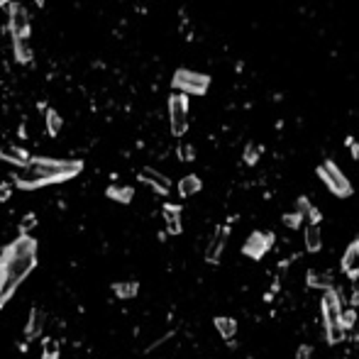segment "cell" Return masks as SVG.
I'll return each instance as SVG.
<instances>
[{
    "instance_id": "obj_25",
    "label": "cell",
    "mask_w": 359,
    "mask_h": 359,
    "mask_svg": "<svg viewBox=\"0 0 359 359\" xmlns=\"http://www.w3.org/2000/svg\"><path fill=\"white\" fill-rule=\"evenodd\" d=\"M34 225H37V215H34V213H28V215L20 220V235H28Z\"/></svg>"
},
{
    "instance_id": "obj_27",
    "label": "cell",
    "mask_w": 359,
    "mask_h": 359,
    "mask_svg": "<svg viewBox=\"0 0 359 359\" xmlns=\"http://www.w3.org/2000/svg\"><path fill=\"white\" fill-rule=\"evenodd\" d=\"M354 323H357V313H354V310H342V316H340V325L347 330V327H352Z\"/></svg>"
},
{
    "instance_id": "obj_21",
    "label": "cell",
    "mask_w": 359,
    "mask_h": 359,
    "mask_svg": "<svg viewBox=\"0 0 359 359\" xmlns=\"http://www.w3.org/2000/svg\"><path fill=\"white\" fill-rule=\"evenodd\" d=\"M308 286H313V289H332V274L330 272H308Z\"/></svg>"
},
{
    "instance_id": "obj_3",
    "label": "cell",
    "mask_w": 359,
    "mask_h": 359,
    "mask_svg": "<svg viewBox=\"0 0 359 359\" xmlns=\"http://www.w3.org/2000/svg\"><path fill=\"white\" fill-rule=\"evenodd\" d=\"M171 88L176 93H184L186 98L188 96H206L208 88H210V76L201 74V71L176 69L174 76H171Z\"/></svg>"
},
{
    "instance_id": "obj_10",
    "label": "cell",
    "mask_w": 359,
    "mask_h": 359,
    "mask_svg": "<svg viewBox=\"0 0 359 359\" xmlns=\"http://www.w3.org/2000/svg\"><path fill=\"white\" fill-rule=\"evenodd\" d=\"M228 235H230V228H225V225L215 230V235H213V239H210V245H208V250H206L208 264H218L220 261V254H223V250H225V242H228Z\"/></svg>"
},
{
    "instance_id": "obj_28",
    "label": "cell",
    "mask_w": 359,
    "mask_h": 359,
    "mask_svg": "<svg viewBox=\"0 0 359 359\" xmlns=\"http://www.w3.org/2000/svg\"><path fill=\"white\" fill-rule=\"evenodd\" d=\"M179 159H181V162H193V159H196L193 147H191V144H181V147H179Z\"/></svg>"
},
{
    "instance_id": "obj_16",
    "label": "cell",
    "mask_w": 359,
    "mask_h": 359,
    "mask_svg": "<svg viewBox=\"0 0 359 359\" xmlns=\"http://www.w3.org/2000/svg\"><path fill=\"white\" fill-rule=\"evenodd\" d=\"M213 323H215V330L220 332V338H225V340H232L235 338V332H237V320H235V318L218 316Z\"/></svg>"
},
{
    "instance_id": "obj_32",
    "label": "cell",
    "mask_w": 359,
    "mask_h": 359,
    "mask_svg": "<svg viewBox=\"0 0 359 359\" xmlns=\"http://www.w3.org/2000/svg\"><path fill=\"white\" fill-rule=\"evenodd\" d=\"M10 196H12L10 184H0V201H8Z\"/></svg>"
},
{
    "instance_id": "obj_20",
    "label": "cell",
    "mask_w": 359,
    "mask_h": 359,
    "mask_svg": "<svg viewBox=\"0 0 359 359\" xmlns=\"http://www.w3.org/2000/svg\"><path fill=\"white\" fill-rule=\"evenodd\" d=\"M12 52H15L17 64H30L32 61V50H30L28 39H12Z\"/></svg>"
},
{
    "instance_id": "obj_12",
    "label": "cell",
    "mask_w": 359,
    "mask_h": 359,
    "mask_svg": "<svg viewBox=\"0 0 359 359\" xmlns=\"http://www.w3.org/2000/svg\"><path fill=\"white\" fill-rule=\"evenodd\" d=\"M42 327H44V310L34 305V308L30 310V320H28V325H25V340H28V342H32V340H37L39 335H42Z\"/></svg>"
},
{
    "instance_id": "obj_18",
    "label": "cell",
    "mask_w": 359,
    "mask_h": 359,
    "mask_svg": "<svg viewBox=\"0 0 359 359\" xmlns=\"http://www.w3.org/2000/svg\"><path fill=\"white\" fill-rule=\"evenodd\" d=\"M357 264H359V239H352V245H349L342 254V269L349 274L357 269Z\"/></svg>"
},
{
    "instance_id": "obj_11",
    "label": "cell",
    "mask_w": 359,
    "mask_h": 359,
    "mask_svg": "<svg viewBox=\"0 0 359 359\" xmlns=\"http://www.w3.org/2000/svg\"><path fill=\"white\" fill-rule=\"evenodd\" d=\"M30 152L25 147H15V144H8V147L0 149V162H8L12 164V166H20V169H25L30 164Z\"/></svg>"
},
{
    "instance_id": "obj_29",
    "label": "cell",
    "mask_w": 359,
    "mask_h": 359,
    "mask_svg": "<svg viewBox=\"0 0 359 359\" xmlns=\"http://www.w3.org/2000/svg\"><path fill=\"white\" fill-rule=\"evenodd\" d=\"M310 208H313V206H310L308 198H298V201H296V213H298V215H301L303 220H305V215H308Z\"/></svg>"
},
{
    "instance_id": "obj_31",
    "label": "cell",
    "mask_w": 359,
    "mask_h": 359,
    "mask_svg": "<svg viewBox=\"0 0 359 359\" xmlns=\"http://www.w3.org/2000/svg\"><path fill=\"white\" fill-rule=\"evenodd\" d=\"M310 354H313V347L310 345H301L298 352H296V359H310Z\"/></svg>"
},
{
    "instance_id": "obj_30",
    "label": "cell",
    "mask_w": 359,
    "mask_h": 359,
    "mask_svg": "<svg viewBox=\"0 0 359 359\" xmlns=\"http://www.w3.org/2000/svg\"><path fill=\"white\" fill-rule=\"evenodd\" d=\"M305 220H308L310 225H320V220H323V213L318 210V208H310V210H308V215H305Z\"/></svg>"
},
{
    "instance_id": "obj_24",
    "label": "cell",
    "mask_w": 359,
    "mask_h": 359,
    "mask_svg": "<svg viewBox=\"0 0 359 359\" xmlns=\"http://www.w3.org/2000/svg\"><path fill=\"white\" fill-rule=\"evenodd\" d=\"M259 154H261V147H259V144H247V149H245V162L250 164V166H254L257 159H259Z\"/></svg>"
},
{
    "instance_id": "obj_8",
    "label": "cell",
    "mask_w": 359,
    "mask_h": 359,
    "mask_svg": "<svg viewBox=\"0 0 359 359\" xmlns=\"http://www.w3.org/2000/svg\"><path fill=\"white\" fill-rule=\"evenodd\" d=\"M272 245H274V232H259V230H254L247 237L245 245H242V254L250 257V259H261L272 250Z\"/></svg>"
},
{
    "instance_id": "obj_5",
    "label": "cell",
    "mask_w": 359,
    "mask_h": 359,
    "mask_svg": "<svg viewBox=\"0 0 359 359\" xmlns=\"http://www.w3.org/2000/svg\"><path fill=\"white\" fill-rule=\"evenodd\" d=\"M169 125L174 137H184L188 130V98L184 93H171L169 96Z\"/></svg>"
},
{
    "instance_id": "obj_6",
    "label": "cell",
    "mask_w": 359,
    "mask_h": 359,
    "mask_svg": "<svg viewBox=\"0 0 359 359\" xmlns=\"http://www.w3.org/2000/svg\"><path fill=\"white\" fill-rule=\"evenodd\" d=\"M8 28H10L12 39H30V30H32V20H30L28 8L22 3L12 0L8 6Z\"/></svg>"
},
{
    "instance_id": "obj_17",
    "label": "cell",
    "mask_w": 359,
    "mask_h": 359,
    "mask_svg": "<svg viewBox=\"0 0 359 359\" xmlns=\"http://www.w3.org/2000/svg\"><path fill=\"white\" fill-rule=\"evenodd\" d=\"M320 247H323L320 225H308V228H305V250L308 252H320Z\"/></svg>"
},
{
    "instance_id": "obj_23",
    "label": "cell",
    "mask_w": 359,
    "mask_h": 359,
    "mask_svg": "<svg viewBox=\"0 0 359 359\" xmlns=\"http://www.w3.org/2000/svg\"><path fill=\"white\" fill-rule=\"evenodd\" d=\"M61 354V347L54 338H47L42 342V359H59Z\"/></svg>"
},
{
    "instance_id": "obj_26",
    "label": "cell",
    "mask_w": 359,
    "mask_h": 359,
    "mask_svg": "<svg viewBox=\"0 0 359 359\" xmlns=\"http://www.w3.org/2000/svg\"><path fill=\"white\" fill-rule=\"evenodd\" d=\"M283 225H289L291 230H298L303 225V218H301L298 213H289V215H283Z\"/></svg>"
},
{
    "instance_id": "obj_15",
    "label": "cell",
    "mask_w": 359,
    "mask_h": 359,
    "mask_svg": "<svg viewBox=\"0 0 359 359\" xmlns=\"http://www.w3.org/2000/svg\"><path fill=\"white\" fill-rule=\"evenodd\" d=\"M203 188V181L198 179L196 174H188V176H184V179L179 181V193L184 198H188V196H196L198 191Z\"/></svg>"
},
{
    "instance_id": "obj_9",
    "label": "cell",
    "mask_w": 359,
    "mask_h": 359,
    "mask_svg": "<svg viewBox=\"0 0 359 359\" xmlns=\"http://www.w3.org/2000/svg\"><path fill=\"white\" fill-rule=\"evenodd\" d=\"M137 179H140L142 184L152 186L157 193H162V196H166V193L171 191V181L166 179L164 174H159L157 169H149V166H144V169L137 171Z\"/></svg>"
},
{
    "instance_id": "obj_2",
    "label": "cell",
    "mask_w": 359,
    "mask_h": 359,
    "mask_svg": "<svg viewBox=\"0 0 359 359\" xmlns=\"http://www.w3.org/2000/svg\"><path fill=\"white\" fill-rule=\"evenodd\" d=\"M83 171L81 159H47V157H32L25 169L15 171L12 181L17 188L34 191L44 186L64 184V181L76 179Z\"/></svg>"
},
{
    "instance_id": "obj_33",
    "label": "cell",
    "mask_w": 359,
    "mask_h": 359,
    "mask_svg": "<svg viewBox=\"0 0 359 359\" xmlns=\"http://www.w3.org/2000/svg\"><path fill=\"white\" fill-rule=\"evenodd\" d=\"M352 303L359 305V281H357V289H354V296H352Z\"/></svg>"
},
{
    "instance_id": "obj_14",
    "label": "cell",
    "mask_w": 359,
    "mask_h": 359,
    "mask_svg": "<svg viewBox=\"0 0 359 359\" xmlns=\"http://www.w3.org/2000/svg\"><path fill=\"white\" fill-rule=\"evenodd\" d=\"M105 196H108L110 201L125 203V206H127V203L135 198V188H132V186H108Z\"/></svg>"
},
{
    "instance_id": "obj_19",
    "label": "cell",
    "mask_w": 359,
    "mask_h": 359,
    "mask_svg": "<svg viewBox=\"0 0 359 359\" xmlns=\"http://www.w3.org/2000/svg\"><path fill=\"white\" fill-rule=\"evenodd\" d=\"M137 291H140V283H137V281H118V283H113V294L118 296V298H122V301L135 298Z\"/></svg>"
},
{
    "instance_id": "obj_34",
    "label": "cell",
    "mask_w": 359,
    "mask_h": 359,
    "mask_svg": "<svg viewBox=\"0 0 359 359\" xmlns=\"http://www.w3.org/2000/svg\"><path fill=\"white\" fill-rule=\"evenodd\" d=\"M32 3H34L37 8H44V6H47V0H32Z\"/></svg>"
},
{
    "instance_id": "obj_22",
    "label": "cell",
    "mask_w": 359,
    "mask_h": 359,
    "mask_svg": "<svg viewBox=\"0 0 359 359\" xmlns=\"http://www.w3.org/2000/svg\"><path fill=\"white\" fill-rule=\"evenodd\" d=\"M44 125H47V132H50L52 137H56L61 132V127H64L61 113H56L54 108H50V110H47V118H44Z\"/></svg>"
},
{
    "instance_id": "obj_13",
    "label": "cell",
    "mask_w": 359,
    "mask_h": 359,
    "mask_svg": "<svg viewBox=\"0 0 359 359\" xmlns=\"http://www.w3.org/2000/svg\"><path fill=\"white\" fill-rule=\"evenodd\" d=\"M164 220H166V230L169 235H181V206H174V203H166L162 208Z\"/></svg>"
},
{
    "instance_id": "obj_7",
    "label": "cell",
    "mask_w": 359,
    "mask_h": 359,
    "mask_svg": "<svg viewBox=\"0 0 359 359\" xmlns=\"http://www.w3.org/2000/svg\"><path fill=\"white\" fill-rule=\"evenodd\" d=\"M320 308H323V318H325V330H332V327H342V325H340L342 303H340V294H338V291L327 289L325 294H323Z\"/></svg>"
},
{
    "instance_id": "obj_4",
    "label": "cell",
    "mask_w": 359,
    "mask_h": 359,
    "mask_svg": "<svg viewBox=\"0 0 359 359\" xmlns=\"http://www.w3.org/2000/svg\"><path fill=\"white\" fill-rule=\"evenodd\" d=\"M318 176H320L323 184H325L338 198H349L354 193L352 184H349V179L345 176V171H340L338 164L330 162V159H327L325 164H320V166H318Z\"/></svg>"
},
{
    "instance_id": "obj_35",
    "label": "cell",
    "mask_w": 359,
    "mask_h": 359,
    "mask_svg": "<svg viewBox=\"0 0 359 359\" xmlns=\"http://www.w3.org/2000/svg\"><path fill=\"white\" fill-rule=\"evenodd\" d=\"M10 3H12V0H0V8H8Z\"/></svg>"
},
{
    "instance_id": "obj_1",
    "label": "cell",
    "mask_w": 359,
    "mask_h": 359,
    "mask_svg": "<svg viewBox=\"0 0 359 359\" xmlns=\"http://www.w3.org/2000/svg\"><path fill=\"white\" fill-rule=\"evenodd\" d=\"M37 269V239L20 235L0 247V310L10 303L22 281Z\"/></svg>"
}]
</instances>
